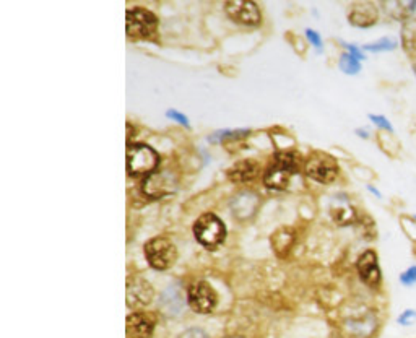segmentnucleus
<instances>
[{
  "label": "nucleus",
  "mask_w": 416,
  "mask_h": 338,
  "mask_svg": "<svg viewBox=\"0 0 416 338\" xmlns=\"http://www.w3.org/2000/svg\"><path fill=\"white\" fill-rule=\"evenodd\" d=\"M153 332V319L142 312H135L127 317V338H150Z\"/></svg>",
  "instance_id": "14"
},
{
  "label": "nucleus",
  "mask_w": 416,
  "mask_h": 338,
  "mask_svg": "<svg viewBox=\"0 0 416 338\" xmlns=\"http://www.w3.org/2000/svg\"><path fill=\"white\" fill-rule=\"evenodd\" d=\"M415 74H416V65H415Z\"/></svg>",
  "instance_id": "29"
},
{
  "label": "nucleus",
  "mask_w": 416,
  "mask_h": 338,
  "mask_svg": "<svg viewBox=\"0 0 416 338\" xmlns=\"http://www.w3.org/2000/svg\"><path fill=\"white\" fill-rule=\"evenodd\" d=\"M358 272L361 280L369 286H377L381 283V270H379L377 257L372 251H366L358 260Z\"/></svg>",
  "instance_id": "12"
},
{
  "label": "nucleus",
  "mask_w": 416,
  "mask_h": 338,
  "mask_svg": "<svg viewBox=\"0 0 416 338\" xmlns=\"http://www.w3.org/2000/svg\"><path fill=\"white\" fill-rule=\"evenodd\" d=\"M416 322V312L415 311H405L402 316L398 317V324L402 325H410Z\"/></svg>",
  "instance_id": "24"
},
{
  "label": "nucleus",
  "mask_w": 416,
  "mask_h": 338,
  "mask_svg": "<svg viewBox=\"0 0 416 338\" xmlns=\"http://www.w3.org/2000/svg\"><path fill=\"white\" fill-rule=\"evenodd\" d=\"M189 304L190 308L200 314L210 312L216 304V293L205 282H199L190 286L189 290Z\"/></svg>",
  "instance_id": "7"
},
{
  "label": "nucleus",
  "mask_w": 416,
  "mask_h": 338,
  "mask_svg": "<svg viewBox=\"0 0 416 338\" xmlns=\"http://www.w3.org/2000/svg\"><path fill=\"white\" fill-rule=\"evenodd\" d=\"M127 36L132 39H152L158 30V18L145 8H134L127 12Z\"/></svg>",
  "instance_id": "4"
},
{
  "label": "nucleus",
  "mask_w": 416,
  "mask_h": 338,
  "mask_svg": "<svg viewBox=\"0 0 416 338\" xmlns=\"http://www.w3.org/2000/svg\"><path fill=\"white\" fill-rule=\"evenodd\" d=\"M166 114H168V117H173V119H176V121H178V122L184 124L186 127H189V122H187V117L184 116V114H179L178 111H168Z\"/></svg>",
  "instance_id": "26"
},
{
  "label": "nucleus",
  "mask_w": 416,
  "mask_h": 338,
  "mask_svg": "<svg viewBox=\"0 0 416 338\" xmlns=\"http://www.w3.org/2000/svg\"><path fill=\"white\" fill-rule=\"evenodd\" d=\"M403 48L408 54L416 56V18L407 20L402 30Z\"/></svg>",
  "instance_id": "19"
},
{
  "label": "nucleus",
  "mask_w": 416,
  "mask_h": 338,
  "mask_svg": "<svg viewBox=\"0 0 416 338\" xmlns=\"http://www.w3.org/2000/svg\"><path fill=\"white\" fill-rule=\"evenodd\" d=\"M160 306L161 311H163L166 316H178L182 308H184V293H182L181 286H169V288L161 294Z\"/></svg>",
  "instance_id": "15"
},
{
  "label": "nucleus",
  "mask_w": 416,
  "mask_h": 338,
  "mask_svg": "<svg viewBox=\"0 0 416 338\" xmlns=\"http://www.w3.org/2000/svg\"><path fill=\"white\" fill-rule=\"evenodd\" d=\"M153 299V290L147 280L134 277L127 280V304L130 308H142Z\"/></svg>",
  "instance_id": "9"
},
{
  "label": "nucleus",
  "mask_w": 416,
  "mask_h": 338,
  "mask_svg": "<svg viewBox=\"0 0 416 338\" xmlns=\"http://www.w3.org/2000/svg\"><path fill=\"white\" fill-rule=\"evenodd\" d=\"M298 166V158H296L293 153H278L275 156L273 163L270 164L267 173H265V186L277 190L286 189L291 176L296 173Z\"/></svg>",
  "instance_id": "1"
},
{
  "label": "nucleus",
  "mask_w": 416,
  "mask_h": 338,
  "mask_svg": "<svg viewBox=\"0 0 416 338\" xmlns=\"http://www.w3.org/2000/svg\"><path fill=\"white\" fill-rule=\"evenodd\" d=\"M400 282L403 285H415L416 283V267H410L407 272L402 273V277H400Z\"/></svg>",
  "instance_id": "22"
},
{
  "label": "nucleus",
  "mask_w": 416,
  "mask_h": 338,
  "mask_svg": "<svg viewBox=\"0 0 416 338\" xmlns=\"http://www.w3.org/2000/svg\"><path fill=\"white\" fill-rule=\"evenodd\" d=\"M308 36L312 39V43L317 46V48H320V39H319V36L314 33V31H308Z\"/></svg>",
  "instance_id": "27"
},
{
  "label": "nucleus",
  "mask_w": 416,
  "mask_h": 338,
  "mask_svg": "<svg viewBox=\"0 0 416 338\" xmlns=\"http://www.w3.org/2000/svg\"><path fill=\"white\" fill-rule=\"evenodd\" d=\"M226 13L230 15L234 22L244 25H259L260 23V10L254 2H246V0H231L226 4Z\"/></svg>",
  "instance_id": "8"
},
{
  "label": "nucleus",
  "mask_w": 416,
  "mask_h": 338,
  "mask_svg": "<svg viewBox=\"0 0 416 338\" xmlns=\"http://www.w3.org/2000/svg\"><path fill=\"white\" fill-rule=\"evenodd\" d=\"M158 153L143 143H130L127 147V173L130 176L152 174L158 166Z\"/></svg>",
  "instance_id": "2"
},
{
  "label": "nucleus",
  "mask_w": 416,
  "mask_h": 338,
  "mask_svg": "<svg viewBox=\"0 0 416 338\" xmlns=\"http://www.w3.org/2000/svg\"><path fill=\"white\" fill-rule=\"evenodd\" d=\"M194 234L202 246L208 249H215L225 241L226 228L220 218L213 213H205L197 220L194 226Z\"/></svg>",
  "instance_id": "3"
},
{
  "label": "nucleus",
  "mask_w": 416,
  "mask_h": 338,
  "mask_svg": "<svg viewBox=\"0 0 416 338\" xmlns=\"http://www.w3.org/2000/svg\"><path fill=\"white\" fill-rule=\"evenodd\" d=\"M179 338H208V335L200 329H189V330H186Z\"/></svg>",
  "instance_id": "25"
},
{
  "label": "nucleus",
  "mask_w": 416,
  "mask_h": 338,
  "mask_svg": "<svg viewBox=\"0 0 416 338\" xmlns=\"http://www.w3.org/2000/svg\"><path fill=\"white\" fill-rule=\"evenodd\" d=\"M371 119H372V122L376 124L377 127H381V129H384V130H387V132H392L394 130V127H392V124H390L386 117L384 116H376V114H371Z\"/></svg>",
  "instance_id": "23"
},
{
  "label": "nucleus",
  "mask_w": 416,
  "mask_h": 338,
  "mask_svg": "<svg viewBox=\"0 0 416 338\" xmlns=\"http://www.w3.org/2000/svg\"><path fill=\"white\" fill-rule=\"evenodd\" d=\"M259 204V197L254 194V192H241V194H238L231 202L233 215L236 216L238 220H247V218H251L254 213L257 212Z\"/></svg>",
  "instance_id": "13"
},
{
  "label": "nucleus",
  "mask_w": 416,
  "mask_h": 338,
  "mask_svg": "<svg viewBox=\"0 0 416 338\" xmlns=\"http://www.w3.org/2000/svg\"><path fill=\"white\" fill-rule=\"evenodd\" d=\"M230 338H241V337H230Z\"/></svg>",
  "instance_id": "28"
},
{
  "label": "nucleus",
  "mask_w": 416,
  "mask_h": 338,
  "mask_svg": "<svg viewBox=\"0 0 416 338\" xmlns=\"http://www.w3.org/2000/svg\"><path fill=\"white\" fill-rule=\"evenodd\" d=\"M340 67H342V70L345 72V74H350V75L358 74V72H360V69H361L360 60H358L355 56L346 54V52L342 56V59H340Z\"/></svg>",
  "instance_id": "20"
},
{
  "label": "nucleus",
  "mask_w": 416,
  "mask_h": 338,
  "mask_svg": "<svg viewBox=\"0 0 416 338\" xmlns=\"http://www.w3.org/2000/svg\"><path fill=\"white\" fill-rule=\"evenodd\" d=\"M176 187V179L169 173H158L152 174L150 178L145 181V194L152 199H158V197H163L169 192H173Z\"/></svg>",
  "instance_id": "10"
},
{
  "label": "nucleus",
  "mask_w": 416,
  "mask_h": 338,
  "mask_svg": "<svg viewBox=\"0 0 416 338\" xmlns=\"http://www.w3.org/2000/svg\"><path fill=\"white\" fill-rule=\"evenodd\" d=\"M259 174V164L254 163V161H241V163H236L231 166L230 171H228V178L233 182H249L256 179Z\"/></svg>",
  "instance_id": "17"
},
{
  "label": "nucleus",
  "mask_w": 416,
  "mask_h": 338,
  "mask_svg": "<svg viewBox=\"0 0 416 338\" xmlns=\"http://www.w3.org/2000/svg\"><path fill=\"white\" fill-rule=\"evenodd\" d=\"M145 256H147L150 265L156 270H166L176 262L178 252L174 244L166 238H155L145 246Z\"/></svg>",
  "instance_id": "5"
},
{
  "label": "nucleus",
  "mask_w": 416,
  "mask_h": 338,
  "mask_svg": "<svg viewBox=\"0 0 416 338\" xmlns=\"http://www.w3.org/2000/svg\"><path fill=\"white\" fill-rule=\"evenodd\" d=\"M330 213L338 225H350V223L355 221V210H353V207L348 204V200L343 195H337L332 200Z\"/></svg>",
  "instance_id": "16"
},
{
  "label": "nucleus",
  "mask_w": 416,
  "mask_h": 338,
  "mask_svg": "<svg viewBox=\"0 0 416 338\" xmlns=\"http://www.w3.org/2000/svg\"><path fill=\"white\" fill-rule=\"evenodd\" d=\"M395 48H397V43H395V41L389 39V38H384L381 41H377L376 44H368L364 49L374 51V52H381V51H392Z\"/></svg>",
  "instance_id": "21"
},
{
  "label": "nucleus",
  "mask_w": 416,
  "mask_h": 338,
  "mask_svg": "<svg viewBox=\"0 0 416 338\" xmlns=\"http://www.w3.org/2000/svg\"><path fill=\"white\" fill-rule=\"evenodd\" d=\"M304 171L311 179L322 182V184H329L338 176V164L330 155L314 153L306 161Z\"/></svg>",
  "instance_id": "6"
},
{
  "label": "nucleus",
  "mask_w": 416,
  "mask_h": 338,
  "mask_svg": "<svg viewBox=\"0 0 416 338\" xmlns=\"http://www.w3.org/2000/svg\"><path fill=\"white\" fill-rule=\"evenodd\" d=\"M293 241H294V233L291 230H278L277 233L273 234L272 238V246L275 249V252L278 254V256H285V254H288L290 247L293 246Z\"/></svg>",
  "instance_id": "18"
},
{
  "label": "nucleus",
  "mask_w": 416,
  "mask_h": 338,
  "mask_svg": "<svg viewBox=\"0 0 416 338\" xmlns=\"http://www.w3.org/2000/svg\"><path fill=\"white\" fill-rule=\"evenodd\" d=\"M377 18H379L377 8L376 5L371 2L355 4L350 10V15H348L350 23L358 26V28H369V26H372L377 22Z\"/></svg>",
  "instance_id": "11"
}]
</instances>
